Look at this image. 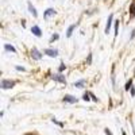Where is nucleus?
I'll use <instances>...</instances> for the list:
<instances>
[{
	"label": "nucleus",
	"instance_id": "obj_1",
	"mask_svg": "<svg viewBox=\"0 0 135 135\" xmlns=\"http://www.w3.org/2000/svg\"><path fill=\"white\" fill-rule=\"evenodd\" d=\"M16 83L14 80H3L1 81V88L3 89H9V88H12Z\"/></svg>",
	"mask_w": 135,
	"mask_h": 135
},
{
	"label": "nucleus",
	"instance_id": "obj_2",
	"mask_svg": "<svg viewBox=\"0 0 135 135\" xmlns=\"http://www.w3.org/2000/svg\"><path fill=\"white\" fill-rule=\"evenodd\" d=\"M31 57L34 58V60H41V58H42V53L39 51L37 47H32L31 49Z\"/></svg>",
	"mask_w": 135,
	"mask_h": 135
},
{
	"label": "nucleus",
	"instance_id": "obj_3",
	"mask_svg": "<svg viewBox=\"0 0 135 135\" xmlns=\"http://www.w3.org/2000/svg\"><path fill=\"white\" fill-rule=\"evenodd\" d=\"M51 78L54 81H57V83H62V84H66V80H65V77L62 76L61 73H58V74H53L51 76Z\"/></svg>",
	"mask_w": 135,
	"mask_h": 135
},
{
	"label": "nucleus",
	"instance_id": "obj_4",
	"mask_svg": "<svg viewBox=\"0 0 135 135\" xmlns=\"http://www.w3.org/2000/svg\"><path fill=\"white\" fill-rule=\"evenodd\" d=\"M43 53H45V54H47L49 57H53V58L58 55V50H55V49H45Z\"/></svg>",
	"mask_w": 135,
	"mask_h": 135
},
{
	"label": "nucleus",
	"instance_id": "obj_5",
	"mask_svg": "<svg viewBox=\"0 0 135 135\" xmlns=\"http://www.w3.org/2000/svg\"><path fill=\"white\" fill-rule=\"evenodd\" d=\"M55 15V9L54 8H47L45 11V14H43V18L45 19H49L50 16H54Z\"/></svg>",
	"mask_w": 135,
	"mask_h": 135
},
{
	"label": "nucleus",
	"instance_id": "obj_6",
	"mask_svg": "<svg viewBox=\"0 0 135 135\" xmlns=\"http://www.w3.org/2000/svg\"><path fill=\"white\" fill-rule=\"evenodd\" d=\"M112 20H114V15L111 14L108 16V20H107V24H105V34L110 32V28H111V24H112Z\"/></svg>",
	"mask_w": 135,
	"mask_h": 135
},
{
	"label": "nucleus",
	"instance_id": "obj_7",
	"mask_svg": "<svg viewBox=\"0 0 135 135\" xmlns=\"http://www.w3.org/2000/svg\"><path fill=\"white\" fill-rule=\"evenodd\" d=\"M31 32L35 35V37H42V31H41V28H39L38 26H32V27H31Z\"/></svg>",
	"mask_w": 135,
	"mask_h": 135
},
{
	"label": "nucleus",
	"instance_id": "obj_8",
	"mask_svg": "<svg viewBox=\"0 0 135 135\" xmlns=\"http://www.w3.org/2000/svg\"><path fill=\"white\" fill-rule=\"evenodd\" d=\"M64 101H66V103H77V99H76L74 96H72V95H65L64 97Z\"/></svg>",
	"mask_w": 135,
	"mask_h": 135
},
{
	"label": "nucleus",
	"instance_id": "obj_9",
	"mask_svg": "<svg viewBox=\"0 0 135 135\" xmlns=\"http://www.w3.org/2000/svg\"><path fill=\"white\" fill-rule=\"evenodd\" d=\"M27 5H28V11L31 12V15H32V16H35V18H37V16H38V12H37V9H35V7H34V5L31 4L30 1L27 3Z\"/></svg>",
	"mask_w": 135,
	"mask_h": 135
},
{
	"label": "nucleus",
	"instance_id": "obj_10",
	"mask_svg": "<svg viewBox=\"0 0 135 135\" xmlns=\"http://www.w3.org/2000/svg\"><path fill=\"white\" fill-rule=\"evenodd\" d=\"M76 28V24H72V26H69V28H68V32H66V37H72V34H73V30Z\"/></svg>",
	"mask_w": 135,
	"mask_h": 135
},
{
	"label": "nucleus",
	"instance_id": "obj_11",
	"mask_svg": "<svg viewBox=\"0 0 135 135\" xmlns=\"http://www.w3.org/2000/svg\"><path fill=\"white\" fill-rule=\"evenodd\" d=\"M4 49H5V50H7V51H11V53H16L15 47H14V46H12V45H8V43H5V45H4Z\"/></svg>",
	"mask_w": 135,
	"mask_h": 135
},
{
	"label": "nucleus",
	"instance_id": "obj_12",
	"mask_svg": "<svg viewBox=\"0 0 135 135\" xmlns=\"http://www.w3.org/2000/svg\"><path fill=\"white\" fill-rule=\"evenodd\" d=\"M85 83H87L85 80H80V81H77V83H74V87H77V88H83L84 85H85Z\"/></svg>",
	"mask_w": 135,
	"mask_h": 135
},
{
	"label": "nucleus",
	"instance_id": "obj_13",
	"mask_svg": "<svg viewBox=\"0 0 135 135\" xmlns=\"http://www.w3.org/2000/svg\"><path fill=\"white\" fill-rule=\"evenodd\" d=\"M118 32H119V20L115 22V37L118 35Z\"/></svg>",
	"mask_w": 135,
	"mask_h": 135
},
{
	"label": "nucleus",
	"instance_id": "obj_14",
	"mask_svg": "<svg viewBox=\"0 0 135 135\" xmlns=\"http://www.w3.org/2000/svg\"><path fill=\"white\" fill-rule=\"evenodd\" d=\"M130 14L131 15H135V1L131 4V7H130Z\"/></svg>",
	"mask_w": 135,
	"mask_h": 135
},
{
	"label": "nucleus",
	"instance_id": "obj_15",
	"mask_svg": "<svg viewBox=\"0 0 135 135\" xmlns=\"http://www.w3.org/2000/svg\"><path fill=\"white\" fill-rule=\"evenodd\" d=\"M131 85H133V80H130V81L126 84V91H128V89H131V88H133Z\"/></svg>",
	"mask_w": 135,
	"mask_h": 135
},
{
	"label": "nucleus",
	"instance_id": "obj_16",
	"mask_svg": "<svg viewBox=\"0 0 135 135\" xmlns=\"http://www.w3.org/2000/svg\"><path fill=\"white\" fill-rule=\"evenodd\" d=\"M89 96H91V93H84V96H83V99H84L85 101H88V100H89V99H91Z\"/></svg>",
	"mask_w": 135,
	"mask_h": 135
},
{
	"label": "nucleus",
	"instance_id": "obj_17",
	"mask_svg": "<svg viewBox=\"0 0 135 135\" xmlns=\"http://www.w3.org/2000/svg\"><path fill=\"white\" fill-rule=\"evenodd\" d=\"M65 69H66V65H65V64H61V65H60V69H58V70H60V72H64Z\"/></svg>",
	"mask_w": 135,
	"mask_h": 135
},
{
	"label": "nucleus",
	"instance_id": "obj_18",
	"mask_svg": "<svg viewBox=\"0 0 135 135\" xmlns=\"http://www.w3.org/2000/svg\"><path fill=\"white\" fill-rule=\"evenodd\" d=\"M58 38H60V35H58V34H54V35L51 37V42H53V41H55V39H58Z\"/></svg>",
	"mask_w": 135,
	"mask_h": 135
},
{
	"label": "nucleus",
	"instance_id": "obj_19",
	"mask_svg": "<svg viewBox=\"0 0 135 135\" xmlns=\"http://www.w3.org/2000/svg\"><path fill=\"white\" fill-rule=\"evenodd\" d=\"M91 97H92V100H93V101H97V97H96V96H95V95H93V93H91Z\"/></svg>",
	"mask_w": 135,
	"mask_h": 135
},
{
	"label": "nucleus",
	"instance_id": "obj_20",
	"mask_svg": "<svg viewBox=\"0 0 135 135\" xmlns=\"http://www.w3.org/2000/svg\"><path fill=\"white\" fill-rule=\"evenodd\" d=\"M91 61H92V54L88 55V64H91Z\"/></svg>",
	"mask_w": 135,
	"mask_h": 135
},
{
	"label": "nucleus",
	"instance_id": "obj_21",
	"mask_svg": "<svg viewBox=\"0 0 135 135\" xmlns=\"http://www.w3.org/2000/svg\"><path fill=\"white\" fill-rule=\"evenodd\" d=\"M16 70H22V72H23V70H24V68H22V66H16Z\"/></svg>",
	"mask_w": 135,
	"mask_h": 135
},
{
	"label": "nucleus",
	"instance_id": "obj_22",
	"mask_svg": "<svg viewBox=\"0 0 135 135\" xmlns=\"http://www.w3.org/2000/svg\"><path fill=\"white\" fill-rule=\"evenodd\" d=\"M134 37H135V28H134V30H133V34H131V37H130V38H131V39H133Z\"/></svg>",
	"mask_w": 135,
	"mask_h": 135
},
{
	"label": "nucleus",
	"instance_id": "obj_23",
	"mask_svg": "<svg viewBox=\"0 0 135 135\" xmlns=\"http://www.w3.org/2000/svg\"><path fill=\"white\" fill-rule=\"evenodd\" d=\"M105 134H107V135H112V134H111V131L108 130V128H107V130H105Z\"/></svg>",
	"mask_w": 135,
	"mask_h": 135
},
{
	"label": "nucleus",
	"instance_id": "obj_24",
	"mask_svg": "<svg viewBox=\"0 0 135 135\" xmlns=\"http://www.w3.org/2000/svg\"><path fill=\"white\" fill-rule=\"evenodd\" d=\"M131 95H133V96L135 95V89H134V88H131Z\"/></svg>",
	"mask_w": 135,
	"mask_h": 135
}]
</instances>
